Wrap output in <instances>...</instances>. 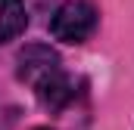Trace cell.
<instances>
[{
	"label": "cell",
	"mask_w": 134,
	"mask_h": 130,
	"mask_svg": "<svg viewBox=\"0 0 134 130\" xmlns=\"http://www.w3.org/2000/svg\"><path fill=\"white\" fill-rule=\"evenodd\" d=\"M19 77L53 112L66 108L75 99V81L63 71L59 56L50 47H44V43H31V47H25L19 53Z\"/></svg>",
	"instance_id": "1"
},
{
	"label": "cell",
	"mask_w": 134,
	"mask_h": 130,
	"mask_svg": "<svg viewBox=\"0 0 134 130\" xmlns=\"http://www.w3.org/2000/svg\"><path fill=\"white\" fill-rule=\"evenodd\" d=\"M97 22H100V12L91 0H69L53 12L50 34L63 43H84L97 31Z\"/></svg>",
	"instance_id": "2"
},
{
	"label": "cell",
	"mask_w": 134,
	"mask_h": 130,
	"mask_svg": "<svg viewBox=\"0 0 134 130\" xmlns=\"http://www.w3.org/2000/svg\"><path fill=\"white\" fill-rule=\"evenodd\" d=\"M28 25L25 0H0V43L16 40Z\"/></svg>",
	"instance_id": "3"
},
{
	"label": "cell",
	"mask_w": 134,
	"mask_h": 130,
	"mask_svg": "<svg viewBox=\"0 0 134 130\" xmlns=\"http://www.w3.org/2000/svg\"><path fill=\"white\" fill-rule=\"evenodd\" d=\"M37 130H50V127H37Z\"/></svg>",
	"instance_id": "4"
}]
</instances>
